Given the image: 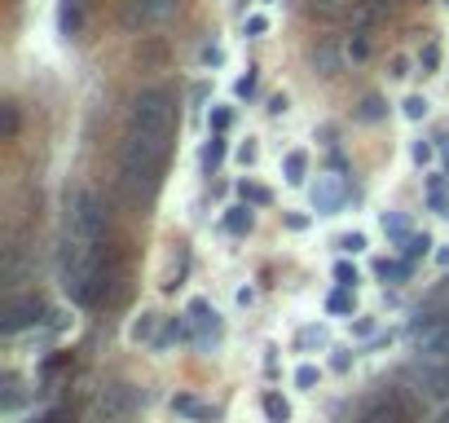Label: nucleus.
Wrapping results in <instances>:
<instances>
[{
    "label": "nucleus",
    "instance_id": "nucleus-1",
    "mask_svg": "<svg viewBox=\"0 0 449 423\" xmlns=\"http://www.w3.org/2000/svg\"><path fill=\"white\" fill-rule=\"evenodd\" d=\"M172 155V133H145V128H128L124 155H119V172H124V190L128 194H155L163 181Z\"/></svg>",
    "mask_w": 449,
    "mask_h": 423
},
{
    "label": "nucleus",
    "instance_id": "nucleus-2",
    "mask_svg": "<svg viewBox=\"0 0 449 423\" xmlns=\"http://www.w3.org/2000/svg\"><path fill=\"white\" fill-rule=\"evenodd\" d=\"M172 93L168 89H145L137 93V102H132V119L128 128H145V133H172Z\"/></svg>",
    "mask_w": 449,
    "mask_h": 423
},
{
    "label": "nucleus",
    "instance_id": "nucleus-3",
    "mask_svg": "<svg viewBox=\"0 0 449 423\" xmlns=\"http://www.w3.org/2000/svg\"><path fill=\"white\" fill-rule=\"evenodd\" d=\"M137 410V388L132 384H102L93 397V423H128Z\"/></svg>",
    "mask_w": 449,
    "mask_h": 423
},
{
    "label": "nucleus",
    "instance_id": "nucleus-4",
    "mask_svg": "<svg viewBox=\"0 0 449 423\" xmlns=\"http://www.w3.org/2000/svg\"><path fill=\"white\" fill-rule=\"evenodd\" d=\"M176 18V0H128V5L119 9V22L124 31H132V36H141V31H155L163 22Z\"/></svg>",
    "mask_w": 449,
    "mask_h": 423
},
{
    "label": "nucleus",
    "instance_id": "nucleus-5",
    "mask_svg": "<svg viewBox=\"0 0 449 423\" xmlns=\"http://www.w3.org/2000/svg\"><path fill=\"white\" fill-rule=\"evenodd\" d=\"M66 234L97 242V234H102V203H97L93 190H79L75 199H71V221H66Z\"/></svg>",
    "mask_w": 449,
    "mask_h": 423
},
{
    "label": "nucleus",
    "instance_id": "nucleus-6",
    "mask_svg": "<svg viewBox=\"0 0 449 423\" xmlns=\"http://www.w3.org/2000/svg\"><path fill=\"white\" fill-rule=\"evenodd\" d=\"M190 327L198 331V349H212L216 339H221V313L207 304V300H190Z\"/></svg>",
    "mask_w": 449,
    "mask_h": 423
},
{
    "label": "nucleus",
    "instance_id": "nucleus-7",
    "mask_svg": "<svg viewBox=\"0 0 449 423\" xmlns=\"http://www.w3.org/2000/svg\"><path fill=\"white\" fill-rule=\"evenodd\" d=\"M348 199V186H344V176L339 172H326L318 176V186H313V207L322 212V216H330V212H339Z\"/></svg>",
    "mask_w": 449,
    "mask_h": 423
},
{
    "label": "nucleus",
    "instance_id": "nucleus-8",
    "mask_svg": "<svg viewBox=\"0 0 449 423\" xmlns=\"http://www.w3.org/2000/svg\"><path fill=\"white\" fill-rule=\"evenodd\" d=\"M40 313H44V304H40L36 296L13 300V304L5 308V331L13 335V331H22V327H36V322H40Z\"/></svg>",
    "mask_w": 449,
    "mask_h": 423
},
{
    "label": "nucleus",
    "instance_id": "nucleus-9",
    "mask_svg": "<svg viewBox=\"0 0 449 423\" xmlns=\"http://www.w3.org/2000/svg\"><path fill=\"white\" fill-rule=\"evenodd\" d=\"M379 18H388V0H353V27L370 31Z\"/></svg>",
    "mask_w": 449,
    "mask_h": 423
},
{
    "label": "nucleus",
    "instance_id": "nucleus-10",
    "mask_svg": "<svg viewBox=\"0 0 449 423\" xmlns=\"http://www.w3.org/2000/svg\"><path fill=\"white\" fill-rule=\"evenodd\" d=\"M79 22H84V0H62V13H58L62 36H75Z\"/></svg>",
    "mask_w": 449,
    "mask_h": 423
},
{
    "label": "nucleus",
    "instance_id": "nucleus-11",
    "mask_svg": "<svg viewBox=\"0 0 449 423\" xmlns=\"http://www.w3.org/2000/svg\"><path fill=\"white\" fill-rule=\"evenodd\" d=\"M427 207L449 216V176H431L427 181Z\"/></svg>",
    "mask_w": 449,
    "mask_h": 423
},
{
    "label": "nucleus",
    "instance_id": "nucleus-12",
    "mask_svg": "<svg viewBox=\"0 0 449 423\" xmlns=\"http://www.w3.org/2000/svg\"><path fill=\"white\" fill-rule=\"evenodd\" d=\"M172 410H176V415H190V419H203V423H207V419H216V410H212V405L194 401L190 393H176V397H172Z\"/></svg>",
    "mask_w": 449,
    "mask_h": 423
},
{
    "label": "nucleus",
    "instance_id": "nucleus-13",
    "mask_svg": "<svg viewBox=\"0 0 449 423\" xmlns=\"http://www.w3.org/2000/svg\"><path fill=\"white\" fill-rule=\"evenodd\" d=\"M260 405H264V419H269V423H287V419H291V405L282 401L278 393H264Z\"/></svg>",
    "mask_w": 449,
    "mask_h": 423
},
{
    "label": "nucleus",
    "instance_id": "nucleus-14",
    "mask_svg": "<svg viewBox=\"0 0 449 423\" xmlns=\"http://www.w3.org/2000/svg\"><path fill=\"white\" fill-rule=\"evenodd\" d=\"M384 234L396 238V242H405L410 238V221L401 216V212H384Z\"/></svg>",
    "mask_w": 449,
    "mask_h": 423
},
{
    "label": "nucleus",
    "instance_id": "nucleus-15",
    "mask_svg": "<svg viewBox=\"0 0 449 423\" xmlns=\"http://www.w3.org/2000/svg\"><path fill=\"white\" fill-rule=\"evenodd\" d=\"M137 62H145V67H163V62H168V44H145L141 40V48H137Z\"/></svg>",
    "mask_w": 449,
    "mask_h": 423
},
{
    "label": "nucleus",
    "instance_id": "nucleus-16",
    "mask_svg": "<svg viewBox=\"0 0 449 423\" xmlns=\"http://www.w3.org/2000/svg\"><path fill=\"white\" fill-rule=\"evenodd\" d=\"M379 278L405 282V278H410V260H379Z\"/></svg>",
    "mask_w": 449,
    "mask_h": 423
},
{
    "label": "nucleus",
    "instance_id": "nucleus-17",
    "mask_svg": "<svg viewBox=\"0 0 449 423\" xmlns=\"http://www.w3.org/2000/svg\"><path fill=\"white\" fill-rule=\"evenodd\" d=\"M304 172H308V155L304 150H291L287 155V181L299 186V181H304Z\"/></svg>",
    "mask_w": 449,
    "mask_h": 423
},
{
    "label": "nucleus",
    "instance_id": "nucleus-18",
    "mask_svg": "<svg viewBox=\"0 0 449 423\" xmlns=\"http://www.w3.org/2000/svg\"><path fill=\"white\" fill-rule=\"evenodd\" d=\"M221 159H225V137L216 133V137L203 145V168H207V172H212V168H221Z\"/></svg>",
    "mask_w": 449,
    "mask_h": 423
},
{
    "label": "nucleus",
    "instance_id": "nucleus-19",
    "mask_svg": "<svg viewBox=\"0 0 449 423\" xmlns=\"http://www.w3.org/2000/svg\"><path fill=\"white\" fill-rule=\"evenodd\" d=\"M225 230H229V234H247V230H252V212H247V207H234V212L225 216Z\"/></svg>",
    "mask_w": 449,
    "mask_h": 423
},
{
    "label": "nucleus",
    "instance_id": "nucleus-20",
    "mask_svg": "<svg viewBox=\"0 0 449 423\" xmlns=\"http://www.w3.org/2000/svg\"><path fill=\"white\" fill-rule=\"evenodd\" d=\"M313 62H318V71H322V75H335V71H339V53H335L330 44H322V48H318V58H313Z\"/></svg>",
    "mask_w": 449,
    "mask_h": 423
},
{
    "label": "nucleus",
    "instance_id": "nucleus-21",
    "mask_svg": "<svg viewBox=\"0 0 449 423\" xmlns=\"http://www.w3.org/2000/svg\"><path fill=\"white\" fill-rule=\"evenodd\" d=\"M238 194H242V199H247V203H256V207H264V203H269V199H273V194H269V190H264V186H256V181H242V186H238Z\"/></svg>",
    "mask_w": 449,
    "mask_h": 423
},
{
    "label": "nucleus",
    "instance_id": "nucleus-22",
    "mask_svg": "<svg viewBox=\"0 0 449 423\" xmlns=\"http://www.w3.org/2000/svg\"><path fill=\"white\" fill-rule=\"evenodd\" d=\"M326 308H330V313H353V287H339L335 296L326 300Z\"/></svg>",
    "mask_w": 449,
    "mask_h": 423
},
{
    "label": "nucleus",
    "instance_id": "nucleus-23",
    "mask_svg": "<svg viewBox=\"0 0 449 423\" xmlns=\"http://www.w3.org/2000/svg\"><path fill=\"white\" fill-rule=\"evenodd\" d=\"M401 247H405V260H419V256H427L431 238H427V234H410V238L401 242Z\"/></svg>",
    "mask_w": 449,
    "mask_h": 423
},
{
    "label": "nucleus",
    "instance_id": "nucleus-24",
    "mask_svg": "<svg viewBox=\"0 0 449 423\" xmlns=\"http://www.w3.org/2000/svg\"><path fill=\"white\" fill-rule=\"evenodd\" d=\"M150 335H155V313H141L132 322V339H150Z\"/></svg>",
    "mask_w": 449,
    "mask_h": 423
},
{
    "label": "nucleus",
    "instance_id": "nucleus-25",
    "mask_svg": "<svg viewBox=\"0 0 449 423\" xmlns=\"http://www.w3.org/2000/svg\"><path fill=\"white\" fill-rule=\"evenodd\" d=\"M313 344H326V327H304L299 331V349H313Z\"/></svg>",
    "mask_w": 449,
    "mask_h": 423
},
{
    "label": "nucleus",
    "instance_id": "nucleus-26",
    "mask_svg": "<svg viewBox=\"0 0 449 423\" xmlns=\"http://www.w3.org/2000/svg\"><path fill=\"white\" fill-rule=\"evenodd\" d=\"M384 97H365V102H361V119H384Z\"/></svg>",
    "mask_w": 449,
    "mask_h": 423
},
{
    "label": "nucleus",
    "instance_id": "nucleus-27",
    "mask_svg": "<svg viewBox=\"0 0 449 423\" xmlns=\"http://www.w3.org/2000/svg\"><path fill=\"white\" fill-rule=\"evenodd\" d=\"M436 62H441V48H436V44H423V53H419L423 75H427V71H436Z\"/></svg>",
    "mask_w": 449,
    "mask_h": 423
},
{
    "label": "nucleus",
    "instance_id": "nucleus-28",
    "mask_svg": "<svg viewBox=\"0 0 449 423\" xmlns=\"http://www.w3.org/2000/svg\"><path fill=\"white\" fill-rule=\"evenodd\" d=\"M335 282H339V287H357V269L348 265V260H339V265H335Z\"/></svg>",
    "mask_w": 449,
    "mask_h": 423
},
{
    "label": "nucleus",
    "instance_id": "nucleus-29",
    "mask_svg": "<svg viewBox=\"0 0 449 423\" xmlns=\"http://www.w3.org/2000/svg\"><path fill=\"white\" fill-rule=\"evenodd\" d=\"M335 247H339V252H361V247H365V234H339Z\"/></svg>",
    "mask_w": 449,
    "mask_h": 423
},
{
    "label": "nucleus",
    "instance_id": "nucleus-30",
    "mask_svg": "<svg viewBox=\"0 0 449 423\" xmlns=\"http://www.w3.org/2000/svg\"><path fill=\"white\" fill-rule=\"evenodd\" d=\"M405 115H410V119H423V115H427V102H423L419 93H414V97H405Z\"/></svg>",
    "mask_w": 449,
    "mask_h": 423
},
{
    "label": "nucleus",
    "instance_id": "nucleus-31",
    "mask_svg": "<svg viewBox=\"0 0 449 423\" xmlns=\"http://www.w3.org/2000/svg\"><path fill=\"white\" fill-rule=\"evenodd\" d=\"M318 379H322V375H318V366H299V370H295V384H299V388H313Z\"/></svg>",
    "mask_w": 449,
    "mask_h": 423
},
{
    "label": "nucleus",
    "instance_id": "nucleus-32",
    "mask_svg": "<svg viewBox=\"0 0 449 423\" xmlns=\"http://www.w3.org/2000/svg\"><path fill=\"white\" fill-rule=\"evenodd\" d=\"M18 106H5V137H18Z\"/></svg>",
    "mask_w": 449,
    "mask_h": 423
},
{
    "label": "nucleus",
    "instance_id": "nucleus-33",
    "mask_svg": "<svg viewBox=\"0 0 449 423\" xmlns=\"http://www.w3.org/2000/svg\"><path fill=\"white\" fill-rule=\"evenodd\" d=\"M414 164H419V168L431 164V145H427V141H414Z\"/></svg>",
    "mask_w": 449,
    "mask_h": 423
},
{
    "label": "nucleus",
    "instance_id": "nucleus-34",
    "mask_svg": "<svg viewBox=\"0 0 449 423\" xmlns=\"http://www.w3.org/2000/svg\"><path fill=\"white\" fill-rule=\"evenodd\" d=\"M348 48H353V58H365V53H370V44H365V31H357V36H353V44H348Z\"/></svg>",
    "mask_w": 449,
    "mask_h": 423
},
{
    "label": "nucleus",
    "instance_id": "nucleus-35",
    "mask_svg": "<svg viewBox=\"0 0 449 423\" xmlns=\"http://www.w3.org/2000/svg\"><path fill=\"white\" fill-rule=\"evenodd\" d=\"M234 93H238V97H252V93H256V75H242L238 84H234Z\"/></svg>",
    "mask_w": 449,
    "mask_h": 423
},
{
    "label": "nucleus",
    "instance_id": "nucleus-36",
    "mask_svg": "<svg viewBox=\"0 0 449 423\" xmlns=\"http://www.w3.org/2000/svg\"><path fill=\"white\" fill-rule=\"evenodd\" d=\"M335 9H339V0H313V13H322V18H330Z\"/></svg>",
    "mask_w": 449,
    "mask_h": 423
},
{
    "label": "nucleus",
    "instance_id": "nucleus-37",
    "mask_svg": "<svg viewBox=\"0 0 449 423\" xmlns=\"http://www.w3.org/2000/svg\"><path fill=\"white\" fill-rule=\"evenodd\" d=\"M212 128H216V133H225V128H229V110H212Z\"/></svg>",
    "mask_w": 449,
    "mask_h": 423
},
{
    "label": "nucleus",
    "instance_id": "nucleus-38",
    "mask_svg": "<svg viewBox=\"0 0 449 423\" xmlns=\"http://www.w3.org/2000/svg\"><path fill=\"white\" fill-rule=\"evenodd\" d=\"M247 31H252V36H264V31H269V18H247Z\"/></svg>",
    "mask_w": 449,
    "mask_h": 423
},
{
    "label": "nucleus",
    "instance_id": "nucleus-39",
    "mask_svg": "<svg viewBox=\"0 0 449 423\" xmlns=\"http://www.w3.org/2000/svg\"><path fill=\"white\" fill-rule=\"evenodd\" d=\"M238 159H242V164H256V141H247V145H238Z\"/></svg>",
    "mask_w": 449,
    "mask_h": 423
},
{
    "label": "nucleus",
    "instance_id": "nucleus-40",
    "mask_svg": "<svg viewBox=\"0 0 449 423\" xmlns=\"http://www.w3.org/2000/svg\"><path fill=\"white\" fill-rule=\"evenodd\" d=\"M203 62H207V67H221V62H225V53H221V48H207V53H203Z\"/></svg>",
    "mask_w": 449,
    "mask_h": 423
},
{
    "label": "nucleus",
    "instance_id": "nucleus-41",
    "mask_svg": "<svg viewBox=\"0 0 449 423\" xmlns=\"http://www.w3.org/2000/svg\"><path fill=\"white\" fill-rule=\"evenodd\" d=\"M282 110H287V97H282V93L269 97V115H282Z\"/></svg>",
    "mask_w": 449,
    "mask_h": 423
},
{
    "label": "nucleus",
    "instance_id": "nucleus-42",
    "mask_svg": "<svg viewBox=\"0 0 449 423\" xmlns=\"http://www.w3.org/2000/svg\"><path fill=\"white\" fill-rule=\"evenodd\" d=\"M392 75H410V62L405 58H392Z\"/></svg>",
    "mask_w": 449,
    "mask_h": 423
},
{
    "label": "nucleus",
    "instance_id": "nucleus-43",
    "mask_svg": "<svg viewBox=\"0 0 449 423\" xmlns=\"http://www.w3.org/2000/svg\"><path fill=\"white\" fill-rule=\"evenodd\" d=\"M441 423H449V410H445V415H441Z\"/></svg>",
    "mask_w": 449,
    "mask_h": 423
},
{
    "label": "nucleus",
    "instance_id": "nucleus-44",
    "mask_svg": "<svg viewBox=\"0 0 449 423\" xmlns=\"http://www.w3.org/2000/svg\"><path fill=\"white\" fill-rule=\"evenodd\" d=\"M264 5H273V0H264Z\"/></svg>",
    "mask_w": 449,
    "mask_h": 423
}]
</instances>
